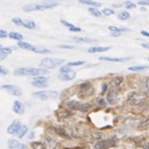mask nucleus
<instances>
[{
    "label": "nucleus",
    "mask_w": 149,
    "mask_h": 149,
    "mask_svg": "<svg viewBox=\"0 0 149 149\" xmlns=\"http://www.w3.org/2000/svg\"><path fill=\"white\" fill-rule=\"evenodd\" d=\"M147 145H148V146H149V143H148V144H147Z\"/></svg>",
    "instance_id": "58"
},
{
    "label": "nucleus",
    "mask_w": 149,
    "mask_h": 149,
    "mask_svg": "<svg viewBox=\"0 0 149 149\" xmlns=\"http://www.w3.org/2000/svg\"><path fill=\"white\" fill-rule=\"evenodd\" d=\"M42 143L46 147V149H55L57 147V143L56 141L53 140L52 138H49V136H46V138L42 139Z\"/></svg>",
    "instance_id": "13"
},
{
    "label": "nucleus",
    "mask_w": 149,
    "mask_h": 149,
    "mask_svg": "<svg viewBox=\"0 0 149 149\" xmlns=\"http://www.w3.org/2000/svg\"><path fill=\"white\" fill-rule=\"evenodd\" d=\"M46 10L43 3H37V4H26L22 8V11L24 12H33V11H43Z\"/></svg>",
    "instance_id": "11"
},
{
    "label": "nucleus",
    "mask_w": 149,
    "mask_h": 149,
    "mask_svg": "<svg viewBox=\"0 0 149 149\" xmlns=\"http://www.w3.org/2000/svg\"><path fill=\"white\" fill-rule=\"evenodd\" d=\"M26 132H28V127H26V125H23V126H21V128L19 129V131L17 132V138H19V139L23 138V136L26 135Z\"/></svg>",
    "instance_id": "31"
},
{
    "label": "nucleus",
    "mask_w": 149,
    "mask_h": 149,
    "mask_svg": "<svg viewBox=\"0 0 149 149\" xmlns=\"http://www.w3.org/2000/svg\"><path fill=\"white\" fill-rule=\"evenodd\" d=\"M125 6H126L127 9H129V10H132V9H134L135 6V4L133 2H131V1H126L125 2Z\"/></svg>",
    "instance_id": "40"
},
{
    "label": "nucleus",
    "mask_w": 149,
    "mask_h": 149,
    "mask_svg": "<svg viewBox=\"0 0 149 149\" xmlns=\"http://www.w3.org/2000/svg\"><path fill=\"white\" fill-rule=\"evenodd\" d=\"M18 149H26V145H24V144H20Z\"/></svg>",
    "instance_id": "55"
},
{
    "label": "nucleus",
    "mask_w": 149,
    "mask_h": 149,
    "mask_svg": "<svg viewBox=\"0 0 149 149\" xmlns=\"http://www.w3.org/2000/svg\"><path fill=\"white\" fill-rule=\"evenodd\" d=\"M123 81H124L123 76H115L114 78H112L111 83H110L109 87H108V91L118 93V89H120V87L122 86Z\"/></svg>",
    "instance_id": "7"
},
{
    "label": "nucleus",
    "mask_w": 149,
    "mask_h": 149,
    "mask_svg": "<svg viewBox=\"0 0 149 149\" xmlns=\"http://www.w3.org/2000/svg\"><path fill=\"white\" fill-rule=\"evenodd\" d=\"M34 95L36 97H38L39 100H47L51 98L50 96V91H39V92H35Z\"/></svg>",
    "instance_id": "19"
},
{
    "label": "nucleus",
    "mask_w": 149,
    "mask_h": 149,
    "mask_svg": "<svg viewBox=\"0 0 149 149\" xmlns=\"http://www.w3.org/2000/svg\"><path fill=\"white\" fill-rule=\"evenodd\" d=\"M85 133H86V130L80 126H76L74 129H72V136H75V138H81L85 135Z\"/></svg>",
    "instance_id": "17"
},
{
    "label": "nucleus",
    "mask_w": 149,
    "mask_h": 149,
    "mask_svg": "<svg viewBox=\"0 0 149 149\" xmlns=\"http://www.w3.org/2000/svg\"><path fill=\"white\" fill-rule=\"evenodd\" d=\"M50 96H51V98H57L58 93L56 91H50Z\"/></svg>",
    "instance_id": "47"
},
{
    "label": "nucleus",
    "mask_w": 149,
    "mask_h": 149,
    "mask_svg": "<svg viewBox=\"0 0 149 149\" xmlns=\"http://www.w3.org/2000/svg\"><path fill=\"white\" fill-rule=\"evenodd\" d=\"M20 143H18L17 140H14V139H10L8 141V146L10 149H17L19 147Z\"/></svg>",
    "instance_id": "27"
},
{
    "label": "nucleus",
    "mask_w": 149,
    "mask_h": 149,
    "mask_svg": "<svg viewBox=\"0 0 149 149\" xmlns=\"http://www.w3.org/2000/svg\"><path fill=\"white\" fill-rule=\"evenodd\" d=\"M9 37L14 40H17V41H21L23 39L22 35L20 34V33H17V32H11V33H9Z\"/></svg>",
    "instance_id": "26"
},
{
    "label": "nucleus",
    "mask_w": 149,
    "mask_h": 149,
    "mask_svg": "<svg viewBox=\"0 0 149 149\" xmlns=\"http://www.w3.org/2000/svg\"><path fill=\"white\" fill-rule=\"evenodd\" d=\"M61 24L65 26H67V28H72V26H74V24H72L71 22H68V21H66V20H61Z\"/></svg>",
    "instance_id": "43"
},
{
    "label": "nucleus",
    "mask_w": 149,
    "mask_h": 149,
    "mask_svg": "<svg viewBox=\"0 0 149 149\" xmlns=\"http://www.w3.org/2000/svg\"><path fill=\"white\" fill-rule=\"evenodd\" d=\"M12 21H13L16 26H23V23H24V21H23V20H21L20 18H13V19H12Z\"/></svg>",
    "instance_id": "38"
},
{
    "label": "nucleus",
    "mask_w": 149,
    "mask_h": 149,
    "mask_svg": "<svg viewBox=\"0 0 149 149\" xmlns=\"http://www.w3.org/2000/svg\"><path fill=\"white\" fill-rule=\"evenodd\" d=\"M31 84L34 87H36V88H40V89H45V88H47L48 85H49V84H48V79H47V77H45V76H42V75L35 76L34 79L31 81Z\"/></svg>",
    "instance_id": "8"
},
{
    "label": "nucleus",
    "mask_w": 149,
    "mask_h": 149,
    "mask_svg": "<svg viewBox=\"0 0 149 149\" xmlns=\"http://www.w3.org/2000/svg\"><path fill=\"white\" fill-rule=\"evenodd\" d=\"M21 128V124L18 120H15L12 122V124L8 127V133L10 134H17V132Z\"/></svg>",
    "instance_id": "12"
},
{
    "label": "nucleus",
    "mask_w": 149,
    "mask_h": 149,
    "mask_svg": "<svg viewBox=\"0 0 149 149\" xmlns=\"http://www.w3.org/2000/svg\"><path fill=\"white\" fill-rule=\"evenodd\" d=\"M13 111L15 113H17V114H23V112H24V106H23V104L19 100H15L14 103H13Z\"/></svg>",
    "instance_id": "14"
},
{
    "label": "nucleus",
    "mask_w": 149,
    "mask_h": 149,
    "mask_svg": "<svg viewBox=\"0 0 149 149\" xmlns=\"http://www.w3.org/2000/svg\"><path fill=\"white\" fill-rule=\"evenodd\" d=\"M12 53L11 48H6V47H0V60H3L9 54Z\"/></svg>",
    "instance_id": "21"
},
{
    "label": "nucleus",
    "mask_w": 149,
    "mask_h": 149,
    "mask_svg": "<svg viewBox=\"0 0 149 149\" xmlns=\"http://www.w3.org/2000/svg\"><path fill=\"white\" fill-rule=\"evenodd\" d=\"M66 106L68 107V109L73 110V111L88 112L91 109L90 104L83 103V102H77V100H68L66 103Z\"/></svg>",
    "instance_id": "2"
},
{
    "label": "nucleus",
    "mask_w": 149,
    "mask_h": 149,
    "mask_svg": "<svg viewBox=\"0 0 149 149\" xmlns=\"http://www.w3.org/2000/svg\"><path fill=\"white\" fill-rule=\"evenodd\" d=\"M107 88H108V86H107V84H103V89H102V94H104L105 92H106V90H107Z\"/></svg>",
    "instance_id": "51"
},
{
    "label": "nucleus",
    "mask_w": 149,
    "mask_h": 149,
    "mask_svg": "<svg viewBox=\"0 0 149 149\" xmlns=\"http://www.w3.org/2000/svg\"><path fill=\"white\" fill-rule=\"evenodd\" d=\"M42 3H43V6H45V8H46V10L52 9V8L58 6L57 0H45Z\"/></svg>",
    "instance_id": "23"
},
{
    "label": "nucleus",
    "mask_w": 149,
    "mask_h": 149,
    "mask_svg": "<svg viewBox=\"0 0 149 149\" xmlns=\"http://www.w3.org/2000/svg\"><path fill=\"white\" fill-rule=\"evenodd\" d=\"M141 46L143 47L144 49H149V43H148V42H144V43H141Z\"/></svg>",
    "instance_id": "52"
},
{
    "label": "nucleus",
    "mask_w": 149,
    "mask_h": 149,
    "mask_svg": "<svg viewBox=\"0 0 149 149\" xmlns=\"http://www.w3.org/2000/svg\"><path fill=\"white\" fill-rule=\"evenodd\" d=\"M56 115H57L58 118H67L71 116L72 115V112L70 111V109H59L56 111Z\"/></svg>",
    "instance_id": "18"
},
{
    "label": "nucleus",
    "mask_w": 149,
    "mask_h": 149,
    "mask_svg": "<svg viewBox=\"0 0 149 149\" xmlns=\"http://www.w3.org/2000/svg\"><path fill=\"white\" fill-rule=\"evenodd\" d=\"M144 86H145V89L149 92V77H146L144 80Z\"/></svg>",
    "instance_id": "45"
},
{
    "label": "nucleus",
    "mask_w": 149,
    "mask_h": 149,
    "mask_svg": "<svg viewBox=\"0 0 149 149\" xmlns=\"http://www.w3.org/2000/svg\"><path fill=\"white\" fill-rule=\"evenodd\" d=\"M139 4H141V6H149V0H140Z\"/></svg>",
    "instance_id": "49"
},
{
    "label": "nucleus",
    "mask_w": 149,
    "mask_h": 149,
    "mask_svg": "<svg viewBox=\"0 0 149 149\" xmlns=\"http://www.w3.org/2000/svg\"><path fill=\"white\" fill-rule=\"evenodd\" d=\"M23 26L26 28V29L32 30V29H35V28H36V24H35V22L34 21H32V20H26L24 23H23Z\"/></svg>",
    "instance_id": "32"
},
{
    "label": "nucleus",
    "mask_w": 149,
    "mask_h": 149,
    "mask_svg": "<svg viewBox=\"0 0 149 149\" xmlns=\"http://www.w3.org/2000/svg\"><path fill=\"white\" fill-rule=\"evenodd\" d=\"M141 34L143 36H146V37H149V32L147 31H141Z\"/></svg>",
    "instance_id": "53"
},
{
    "label": "nucleus",
    "mask_w": 149,
    "mask_h": 149,
    "mask_svg": "<svg viewBox=\"0 0 149 149\" xmlns=\"http://www.w3.org/2000/svg\"><path fill=\"white\" fill-rule=\"evenodd\" d=\"M75 75H76V73H75L74 71H69V72H66V73H61L59 76V78L63 81H70V80L74 79Z\"/></svg>",
    "instance_id": "16"
},
{
    "label": "nucleus",
    "mask_w": 149,
    "mask_h": 149,
    "mask_svg": "<svg viewBox=\"0 0 149 149\" xmlns=\"http://www.w3.org/2000/svg\"><path fill=\"white\" fill-rule=\"evenodd\" d=\"M84 63H85V61L79 60V61H71V63H69L68 65H69L70 67H74V66H81Z\"/></svg>",
    "instance_id": "41"
},
{
    "label": "nucleus",
    "mask_w": 149,
    "mask_h": 149,
    "mask_svg": "<svg viewBox=\"0 0 149 149\" xmlns=\"http://www.w3.org/2000/svg\"><path fill=\"white\" fill-rule=\"evenodd\" d=\"M8 73H9V71H8V70L4 68V67L0 66V74H1V75H6Z\"/></svg>",
    "instance_id": "44"
},
{
    "label": "nucleus",
    "mask_w": 149,
    "mask_h": 149,
    "mask_svg": "<svg viewBox=\"0 0 149 149\" xmlns=\"http://www.w3.org/2000/svg\"><path fill=\"white\" fill-rule=\"evenodd\" d=\"M103 138V133L100 132H92L91 133V139L93 141H100Z\"/></svg>",
    "instance_id": "34"
},
{
    "label": "nucleus",
    "mask_w": 149,
    "mask_h": 149,
    "mask_svg": "<svg viewBox=\"0 0 149 149\" xmlns=\"http://www.w3.org/2000/svg\"><path fill=\"white\" fill-rule=\"evenodd\" d=\"M147 96L144 93H141V92H131L128 97H127V102L131 105V106H139L141 104H143L145 100H146Z\"/></svg>",
    "instance_id": "4"
},
{
    "label": "nucleus",
    "mask_w": 149,
    "mask_h": 149,
    "mask_svg": "<svg viewBox=\"0 0 149 149\" xmlns=\"http://www.w3.org/2000/svg\"><path fill=\"white\" fill-rule=\"evenodd\" d=\"M113 6H118V8H120V3H118H118H115V4H113Z\"/></svg>",
    "instance_id": "56"
},
{
    "label": "nucleus",
    "mask_w": 149,
    "mask_h": 149,
    "mask_svg": "<svg viewBox=\"0 0 149 149\" xmlns=\"http://www.w3.org/2000/svg\"><path fill=\"white\" fill-rule=\"evenodd\" d=\"M93 93H94V87H93V85L90 81L83 83L78 87V95H79V97H89V96L93 95Z\"/></svg>",
    "instance_id": "5"
},
{
    "label": "nucleus",
    "mask_w": 149,
    "mask_h": 149,
    "mask_svg": "<svg viewBox=\"0 0 149 149\" xmlns=\"http://www.w3.org/2000/svg\"><path fill=\"white\" fill-rule=\"evenodd\" d=\"M108 29L111 32H118V33H122V32L127 31V29H125V28H118V26H108Z\"/></svg>",
    "instance_id": "36"
},
{
    "label": "nucleus",
    "mask_w": 149,
    "mask_h": 149,
    "mask_svg": "<svg viewBox=\"0 0 149 149\" xmlns=\"http://www.w3.org/2000/svg\"><path fill=\"white\" fill-rule=\"evenodd\" d=\"M115 145V141L113 139H108V140H102L100 141L96 145H95V149H102V148H109Z\"/></svg>",
    "instance_id": "10"
},
{
    "label": "nucleus",
    "mask_w": 149,
    "mask_h": 149,
    "mask_svg": "<svg viewBox=\"0 0 149 149\" xmlns=\"http://www.w3.org/2000/svg\"><path fill=\"white\" fill-rule=\"evenodd\" d=\"M103 14L106 15V16H110V15L114 14V11L112 9H109V8H105V9L103 10Z\"/></svg>",
    "instance_id": "37"
},
{
    "label": "nucleus",
    "mask_w": 149,
    "mask_h": 149,
    "mask_svg": "<svg viewBox=\"0 0 149 149\" xmlns=\"http://www.w3.org/2000/svg\"><path fill=\"white\" fill-rule=\"evenodd\" d=\"M1 89L6 90V91L9 92L10 94L14 95V96H20V95L22 94V92H21L19 87L15 86V85H2Z\"/></svg>",
    "instance_id": "9"
},
{
    "label": "nucleus",
    "mask_w": 149,
    "mask_h": 149,
    "mask_svg": "<svg viewBox=\"0 0 149 149\" xmlns=\"http://www.w3.org/2000/svg\"><path fill=\"white\" fill-rule=\"evenodd\" d=\"M59 71H60V73H66V72L71 71V68H70L69 65H66V66L61 67V68L59 69Z\"/></svg>",
    "instance_id": "39"
},
{
    "label": "nucleus",
    "mask_w": 149,
    "mask_h": 149,
    "mask_svg": "<svg viewBox=\"0 0 149 149\" xmlns=\"http://www.w3.org/2000/svg\"><path fill=\"white\" fill-rule=\"evenodd\" d=\"M6 36H9V34H8L4 30H0V37L4 38V37H6Z\"/></svg>",
    "instance_id": "48"
},
{
    "label": "nucleus",
    "mask_w": 149,
    "mask_h": 149,
    "mask_svg": "<svg viewBox=\"0 0 149 149\" xmlns=\"http://www.w3.org/2000/svg\"><path fill=\"white\" fill-rule=\"evenodd\" d=\"M53 130H54V131L56 132V134H58L59 136H63V138H66V139H68L70 136L69 133H68V132H67L65 129H63V128L54 127V128H53Z\"/></svg>",
    "instance_id": "24"
},
{
    "label": "nucleus",
    "mask_w": 149,
    "mask_h": 149,
    "mask_svg": "<svg viewBox=\"0 0 149 149\" xmlns=\"http://www.w3.org/2000/svg\"><path fill=\"white\" fill-rule=\"evenodd\" d=\"M95 103H96V105H97L98 107H100V108H105V107L107 106V102H106V100H104L103 97H98V98H96V100H95Z\"/></svg>",
    "instance_id": "33"
},
{
    "label": "nucleus",
    "mask_w": 149,
    "mask_h": 149,
    "mask_svg": "<svg viewBox=\"0 0 149 149\" xmlns=\"http://www.w3.org/2000/svg\"><path fill=\"white\" fill-rule=\"evenodd\" d=\"M118 18L120 20H123V21H125V20H128L130 18V14L127 11H122L118 14Z\"/></svg>",
    "instance_id": "29"
},
{
    "label": "nucleus",
    "mask_w": 149,
    "mask_h": 149,
    "mask_svg": "<svg viewBox=\"0 0 149 149\" xmlns=\"http://www.w3.org/2000/svg\"><path fill=\"white\" fill-rule=\"evenodd\" d=\"M148 126H149V118H147L146 120H144L143 123L140 125V127H139V128H141V129H142V128H146V127H148Z\"/></svg>",
    "instance_id": "42"
},
{
    "label": "nucleus",
    "mask_w": 149,
    "mask_h": 149,
    "mask_svg": "<svg viewBox=\"0 0 149 149\" xmlns=\"http://www.w3.org/2000/svg\"><path fill=\"white\" fill-rule=\"evenodd\" d=\"M79 2L83 3V4H86V6H94V8L100 6V3L96 2V1H94V0H79Z\"/></svg>",
    "instance_id": "25"
},
{
    "label": "nucleus",
    "mask_w": 149,
    "mask_h": 149,
    "mask_svg": "<svg viewBox=\"0 0 149 149\" xmlns=\"http://www.w3.org/2000/svg\"><path fill=\"white\" fill-rule=\"evenodd\" d=\"M59 48L61 49H74V47L73 46H69V45H59Z\"/></svg>",
    "instance_id": "46"
},
{
    "label": "nucleus",
    "mask_w": 149,
    "mask_h": 149,
    "mask_svg": "<svg viewBox=\"0 0 149 149\" xmlns=\"http://www.w3.org/2000/svg\"><path fill=\"white\" fill-rule=\"evenodd\" d=\"M73 40L77 41V42H85V43H91V42H95L96 40L92 39V38H88V37H79V36H74Z\"/></svg>",
    "instance_id": "22"
},
{
    "label": "nucleus",
    "mask_w": 149,
    "mask_h": 149,
    "mask_svg": "<svg viewBox=\"0 0 149 149\" xmlns=\"http://www.w3.org/2000/svg\"><path fill=\"white\" fill-rule=\"evenodd\" d=\"M32 148L33 149H46V147H45V145H43V143L41 142H34V143L32 144Z\"/></svg>",
    "instance_id": "35"
},
{
    "label": "nucleus",
    "mask_w": 149,
    "mask_h": 149,
    "mask_svg": "<svg viewBox=\"0 0 149 149\" xmlns=\"http://www.w3.org/2000/svg\"><path fill=\"white\" fill-rule=\"evenodd\" d=\"M70 31L71 32H80L81 30H80V28H78V26H72V28H70Z\"/></svg>",
    "instance_id": "50"
},
{
    "label": "nucleus",
    "mask_w": 149,
    "mask_h": 149,
    "mask_svg": "<svg viewBox=\"0 0 149 149\" xmlns=\"http://www.w3.org/2000/svg\"><path fill=\"white\" fill-rule=\"evenodd\" d=\"M48 69L45 68H18L14 70V74L17 76H38L48 73Z\"/></svg>",
    "instance_id": "1"
},
{
    "label": "nucleus",
    "mask_w": 149,
    "mask_h": 149,
    "mask_svg": "<svg viewBox=\"0 0 149 149\" xmlns=\"http://www.w3.org/2000/svg\"><path fill=\"white\" fill-rule=\"evenodd\" d=\"M120 34H122V33H118V32H112L111 33L112 36H120Z\"/></svg>",
    "instance_id": "54"
},
{
    "label": "nucleus",
    "mask_w": 149,
    "mask_h": 149,
    "mask_svg": "<svg viewBox=\"0 0 149 149\" xmlns=\"http://www.w3.org/2000/svg\"><path fill=\"white\" fill-rule=\"evenodd\" d=\"M110 50L109 47H91L88 49L89 53H100V52H106Z\"/></svg>",
    "instance_id": "20"
},
{
    "label": "nucleus",
    "mask_w": 149,
    "mask_h": 149,
    "mask_svg": "<svg viewBox=\"0 0 149 149\" xmlns=\"http://www.w3.org/2000/svg\"><path fill=\"white\" fill-rule=\"evenodd\" d=\"M129 57H107V56H100V60H105V61H112V63H123V61H127L129 60Z\"/></svg>",
    "instance_id": "15"
},
{
    "label": "nucleus",
    "mask_w": 149,
    "mask_h": 149,
    "mask_svg": "<svg viewBox=\"0 0 149 149\" xmlns=\"http://www.w3.org/2000/svg\"><path fill=\"white\" fill-rule=\"evenodd\" d=\"M88 12H89L91 15H93L94 17H102V16H103V12L98 11L96 8H89Z\"/></svg>",
    "instance_id": "28"
},
{
    "label": "nucleus",
    "mask_w": 149,
    "mask_h": 149,
    "mask_svg": "<svg viewBox=\"0 0 149 149\" xmlns=\"http://www.w3.org/2000/svg\"><path fill=\"white\" fill-rule=\"evenodd\" d=\"M65 60L59 59V58H49L46 57L43 59L40 60V67L41 68H45V69H55L57 67L61 66Z\"/></svg>",
    "instance_id": "3"
},
{
    "label": "nucleus",
    "mask_w": 149,
    "mask_h": 149,
    "mask_svg": "<svg viewBox=\"0 0 149 149\" xmlns=\"http://www.w3.org/2000/svg\"><path fill=\"white\" fill-rule=\"evenodd\" d=\"M143 149H149V146H148V145H147V146H145V147H144Z\"/></svg>",
    "instance_id": "57"
},
{
    "label": "nucleus",
    "mask_w": 149,
    "mask_h": 149,
    "mask_svg": "<svg viewBox=\"0 0 149 149\" xmlns=\"http://www.w3.org/2000/svg\"><path fill=\"white\" fill-rule=\"evenodd\" d=\"M148 61H149V57H148Z\"/></svg>",
    "instance_id": "59"
},
{
    "label": "nucleus",
    "mask_w": 149,
    "mask_h": 149,
    "mask_svg": "<svg viewBox=\"0 0 149 149\" xmlns=\"http://www.w3.org/2000/svg\"><path fill=\"white\" fill-rule=\"evenodd\" d=\"M18 47L21 48V49L28 50V51L35 52V53H50V50L48 49H43V48H37V47L33 46L31 43L26 42V41H18Z\"/></svg>",
    "instance_id": "6"
},
{
    "label": "nucleus",
    "mask_w": 149,
    "mask_h": 149,
    "mask_svg": "<svg viewBox=\"0 0 149 149\" xmlns=\"http://www.w3.org/2000/svg\"><path fill=\"white\" fill-rule=\"evenodd\" d=\"M149 69L148 66H132V67H129L128 70L129 71H144V70H147Z\"/></svg>",
    "instance_id": "30"
}]
</instances>
